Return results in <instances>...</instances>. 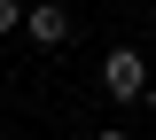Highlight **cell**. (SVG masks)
Wrapping results in <instances>:
<instances>
[{
	"mask_svg": "<svg viewBox=\"0 0 156 140\" xmlns=\"http://www.w3.org/2000/svg\"><path fill=\"white\" fill-rule=\"evenodd\" d=\"M140 109H156V78H148V86H140Z\"/></svg>",
	"mask_w": 156,
	"mask_h": 140,
	"instance_id": "4",
	"label": "cell"
},
{
	"mask_svg": "<svg viewBox=\"0 0 156 140\" xmlns=\"http://www.w3.org/2000/svg\"><path fill=\"white\" fill-rule=\"evenodd\" d=\"M23 31H31V47H47V55H55V47L70 39V16H62L55 0H39V8H23Z\"/></svg>",
	"mask_w": 156,
	"mask_h": 140,
	"instance_id": "2",
	"label": "cell"
},
{
	"mask_svg": "<svg viewBox=\"0 0 156 140\" xmlns=\"http://www.w3.org/2000/svg\"><path fill=\"white\" fill-rule=\"evenodd\" d=\"M8 31H23V0H0V39Z\"/></svg>",
	"mask_w": 156,
	"mask_h": 140,
	"instance_id": "3",
	"label": "cell"
},
{
	"mask_svg": "<svg viewBox=\"0 0 156 140\" xmlns=\"http://www.w3.org/2000/svg\"><path fill=\"white\" fill-rule=\"evenodd\" d=\"M94 140H125V132H117V125H109V132H94Z\"/></svg>",
	"mask_w": 156,
	"mask_h": 140,
	"instance_id": "5",
	"label": "cell"
},
{
	"mask_svg": "<svg viewBox=\"0 0 156 140\" xmlns=\"http://www.w3.org/2000/svg\"><path fill=\"white\" fill-rule=\"evenodd\" d=\"M140 86H148V55L140 47H109L101 55V94L109 101H140Z\"/></svg>",
	"mask_w": 156,
	"mask_h": 140,
	"instance_id": "1",
	"label": "cell"
}]
</instances>
